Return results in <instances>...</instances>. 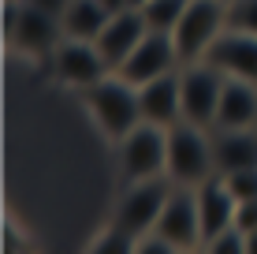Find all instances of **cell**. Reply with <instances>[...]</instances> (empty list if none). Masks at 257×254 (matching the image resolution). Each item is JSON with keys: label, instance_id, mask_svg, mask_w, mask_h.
<instances>
[{"label": "cell", "instance_id": "6da1fadb", "mask_svg": "<svg viewBox=\"0 0 257 254\" xmlns=\"http://www.w3.org/2000/svg\"><path fill=\"white\" fill-rule=\"evenodd\" d=\"M82 109L93 120V127L101 131L108 142H119L131 127L142 124V105H138V86H131L127 78L116 71L104 75L97 86L82 90Z\"/></svg>", "mask_w": 257, "mask_h": 254}, {"label": "cell", "instance_id": "7a4b0ae2", "mask_svg": "<svg viewBox=\"0 0 257 254\" xmlns=\"http://www.w3.org/2000/svg\"><path fill=\"white\" fill-rule=\"evenodd\" d=\"M164 176L175 187H198L209 176H216V157H212V131L194 127L187 120H179L175 127H168V164Z\"/></svg>", "mask_w": 257, "mask_h": 254}, {"label": "cell", "instance_id": "3957f363", "mask_svg": "<svg viewBox=\"0 0 257 254\" xmlns=\"http://www.w3.org/2000/svg\"><path fill=\"white\" fill-rule=\"evenodd\" d=\"M4 41L26 60H45L52 49L64 41V26L56 15L26 4V0H8L4 8Z\"/></svg>", "mask_w": 257, "mask_h": 254}, {"label": "cell", "instance_id": "277c9868", "mask_svg": "<svg viewBox=\"0 0 257 254\" xmlns=\"http://www.w3.org/2000/svg\"><path fill=\"white\" fill-rule=\"evenodd\" d=\"M227 8H231V0H187V12L172 30L183 64L205 60L209 45L227 30Z\"/></svg>", "mask_w": 257, "mask_h": 254}, {"label": "cell", "instance_id": "5b68a950", "mask_svg": "<svg viewBox=\"0 0 257 254\" xmlns=\"http://www.w3.org/2000/svg\"><path fill=\"white\" fill-rule=\"evenodd\" d=\"M220 90H224V71L209 60H194V64L179 67V101H183V120L194 127L216 124V105Z\"/></svg>", "mask_w": 257, "mask_h": 254}, {"label": "cell", "instance_id": "8992f818", "mask_svg": "<svg viewBox=\"0 0 257 254\" xmlns=\"http://www.w3.org/2000/svg\"><path fill=\"white\" fill-rule=\"evenodd\" d=\"M116 150H119V172H123L127 183L164 176V164H168V127H157V124H146V120H142L138 127H131L127 135L116 142Z\"/></svg>", "mask_w": 257, "mask_h": 254}, {"label": "cell", "instance_id": "52a82bcc", "mask_svg": "<svg viewBox=\"0 0 257 254\" xmlns=\"http://www.w3.org/2000/svg\"><path fill=\"white\" fill-rule=\"evenodd\" d=\"M175 183L168 176H153V180H135L123 187L119 202H116V217H112V224H119L123 232H131L138 239V235H149L157 224V217H161V209L168 202V195H172Z\"/></svg>", "mask_w": 257, "mask_h": 254}, {"label": "cell", "instance_id": "ba28073f", "mask_svg": "<svg viewBox=\"0 0 257 254\" xmlns=\"http://www.w3.org/2000/svg\"><path fill=\"white\" fill-rule=\"evenodd\" d=\"M153 235H161L164 243H172L183 254L205 247V228H201V213H198V191L172 187V195H168L161 217L153 224Z\"/></svg>", "mask_w": 257, "mask_h": 254}, {"label": "cell", "instance_id": "9c48e42d", "mask_svg": "<svg viewBox=\"0 0 257 254\" xmlns=\"http://www.w3.org/2000/svg\"><path fill=\"white\" fill-rule=\"evenodd\" d=\"M52 75H56L60 86L82 94L97 86L104 75H112V67L104 64V56L97 52L93 41H78V38H64L56 49H52Z\"/></svg>", "mask_w": 257, "mask_h": 254}, {"label": "cell", "instance_id": "30bf717a", "mask_svg": "<svg viewBox=\"0 0 257 254\" xmlns=\"http://www.w3.org/2000/svg\"><path fill=\"white\" fill-rule=\"evenodd\" d=\"M179 67H183V60H179V49H175V38L164 30H149L138 41V49L116 67V75L127 78L131 86H146L168 71H179Z\"/></svg>", "mask_w": 257, "mask_h": 254}, {"label": "cell", "instance_id": "8fae6325", "mask_svg": "<svg viewBox=\"0 0 257 254\" xmlns=\"http://www.w3.org/2000/svg\"><path fill=\"white\" fill-rule=\"evenodd\" d=\"M146 34H149V26H146V19H142V12H138V8H127V12L112 15V19L104 23V30L97 34L93 45H97V52L104 56V64L116 71L123 60L138 49V41L146 38Z\"/></svg>", "mask_w": 257, "mask_h": 254}, {"label": "cell", "instance_id": "7c38bea8", "mask_svg": "<svg viewBox=\"0 0 257 254\" xmlns=\"http://www.w3.org/2000/svg\"><path fill=\"white\" fill-rule=\"evenodd\" d=\"M205 60L216 64L224 75H238V78L257 82V34L231 30V26H227V30L209 45Z\"/></svg>", "mask_w": 257, "mask_h": 254}, {"label": "cell", "instance_id": "4fadbf2b", "mask_svg": "<svg viewBox=\"0 0 257 254\" xmlns=\"http://www.w3.org/2000/svg\"><path fill=\"white\" fill-rule=\"evenodd\" d=\"M138 105L142 120L157 127H175L183 120V101H179V71H168L153 82L138 86Z\"/></svg>", "mask_w": 257, "mask_h": 254}, {"label": "cell", "instance_id": "5bb4252c", "mask_svg": "<svg viewBox=\"0 0 257 254\" xmlns=\"http://www.w3.org/2000/svg\"><path fill=\"white\" fill-rule=\"evenodd\" d=\"M216 176L238 168H257V127H212Z\"/></svg>", "mask_w": 257, "mask_h": 254}, {"label": "cell", "instance_id": "9a60e30c", "mask_svg": "<svg viewBox=\"0 0 257 254\" xmlns=\"http://www.w3.org/2000/svg\"><path fill=\"white\" fill-rule=\"evenodd\" d=\"M212 127H257V82L238 75H224V90L216 105Z\"/></svg>", "mask_w": 257, "mask_h": 254}, {"label": "cell", "instance_id": "2e32d148", "mask_svg": "<svg viewBox=\"0 0 257 254\" xmlns=\"http://www.w3.org/2000/svg\"><path fill=\"white\" fill-rule=\"evenodd\" d=\"M198 213H201V228H205V239L227 232L235 224V206L238 198L231 195V187L224 183V176H209L205 183H198Z\"/></svg>", "mask_w": 257, "mask_h": 254}, {"label": "cell", "instance_id": "e0dca14e", "mask_svg": "<svg viewBox=\"0 0 257 254\" xmlns=\"http://www.w3.org/2000/svg\"><path fill=\"white\" fill-rule=\"evenodd\" d=\"M112 15L104 12L101 0H71L67 12L60 15V26H64V38H78V41H97V34L104 30Z\"/></svg>", "mask_w": 257, "mask_h": 254}, {"label": "cell", "instance_id": "ac0fdd59", "mask_svg": "<svg viewBox=\"0 0 257 254\" xmlns=\"http://www.w3.org/2000/svg\"><path fill=\"white\" fill-rule=\"evenodd\" d=\"M138 12H142V19H146L149 30H164V34H172L175 26H179L183 12H187V0H146Z\"/></svg>", "mask_w": 257, "mask_h": 254}, {"label": "cell", "instance_id": "d6986e66", "mask_svg": "<svg viewBox=\"0 0 257 254\" xmlns=\"http://www.w3.org/2000/svg\"><path fill=\"white\" fill-rule=\"evenodd\" d=\"M135 235L123 232L119 224H108V228H101L90 239V247H86V254H135Z\"/></svg>", "mask_w": 257, "mask_h": 254}, {"label": "cell", "instance_id": "ffe728a7", "mask_svg": "<svg viewBox=\"0 0 257 254\" xmlns=\"http://www.w3.org/2000/svg\"><path fill=\"white\" fill-rule=\"evenodd\" d=\"M227 26H231V30L257 34V0H231V8H227Z\"/></svg>", "mask_w": 257, "mask_h": 254}, {"label": "cell", "instance_id": "44dd1931", "mask_svg": "<svg viewBox=\"0 0 257 254\" xmlns=\"http://www.w3.org/2000/svg\"><path fill=\"white\" fill-rule=\"evenodd\" d=\"M201 254H246V235L227 228L220 235H212V239H205V247H201Z\"/></svg>", "mask_w": 257, "mask_h": 254}, {"label": "cell", "instance_id": "7402d4cb", "mask_svg": "<svg viewBox=\"0 0 257 254\" xmlns=\"http://www.w3.org/2000/svg\"><path fill=\"white\" fill-rule=\"evenodd\" d=\"M224 183L231 187V195L238 202H246V198H257V168H238V172H227Z\"/></svg>", "mask_w": 257, "mask_h": 254}, {"label": "cell", "instance_id": "603a6c76", "mask_svg": "<svg viewBox=\"0 0 257 254\" xmlns=\"http://www.w3.org/2000/svg\"><path fill=\"white\" fill-rule=\"evenodd\" d=\"M231 228L242 232V235L257 232V198H246V202L235 206V224H231Z\"/></svg>", "mask_w": 257, "mask_h": 254}, {"label": "cell", "instance_id": "cb8c5ba5", "mask_svg": "<svg viewBox=\"0 0 257 254\" xmlns=\"http://www.w3.org/2000/svg\"><path fill=\"white\" fill-rule=\"evenodd\" d=\"M135 254H183V250H175L172 243H164L161 235H138V243H135Z\"/></svg>", "mask_w": 257, "mask_h": 254}, {"label": "cell", "instance_id": "d4e9b609", "mask_svg": "<svg viewBox=\"0 0 257 254\" xmlns=\"http://www.w3.org/2000/svg\"><path fill=\"white\" fill-rule=\"evenodd\" d=\"M26 4H34V8H41V12H49V15H56V19H60V15L67 12L71 0H26Z\"/></svg>", "mask_w": 257, "mask_h": 254}, {"label": "cell", "instance_id": "484cf974", "mask_svg": "<svg viewBox=\"0 0 257 254\" xmlns=\"http://www.w3.org/2000/svg\"><path fill=\"white\" fill-rule=\"evenodd\" d=\"M101 4H104V12H108V15H119V12H127V0H101Z\"/></svg>", "mask_w": 257, "mask_h": 254}, {"label": "cell", "instance_id": "4316f807", "mask_svg": "<svg viewBox=\"0 0 257 254\" xmlns=\"http://www.w3.org/2000/svg\"><path fill=\"white\" fill-rule=\"evenodd\" d=\"M246 254H257V232L246 235Z\"/></svg>", "mask_w": 257, "mask_h": 254}, {"label": "cell", "instance_id": "83f0119b", "mask_svg": "<svg viewBox=\"0 0 257 254\" xmlns=\"http://www.w3.org/2000/svg\"><path fill=\"white\" fill-rule=\"evenodd\" d=\"M4 254H23L19 247H12V239H8V247H4Z\"/></svg>", "mask_w": 257, "mask_h": 254}, {"label": "cell", "instance_id": "f1b7e54d", "mask_svg": "<svg viewBox=\"0 0 257 254\" xmlns=\"http://www.w3.org/2000/svg\"><path fill=\"white\" fill-rule=\"evenodd\" d=\"M127 4H131V8H142V4H146V0H127Z\"/></svg>", "mask_w": 257, "mask_h": 254}, {"label": "cell", "instance_id": "f546056e", "mask_svg": "<svg viewBox=\"0 0 257 254\" xmlns=\"http://www.w3.org/2000/svg\"><path fill=\"white\" fill-rule=\"evenodd\" d=\"M190 254H201V250H190Z\"/></svg>", "mask_w": 257, "mask_h": 254}]
</instances>
